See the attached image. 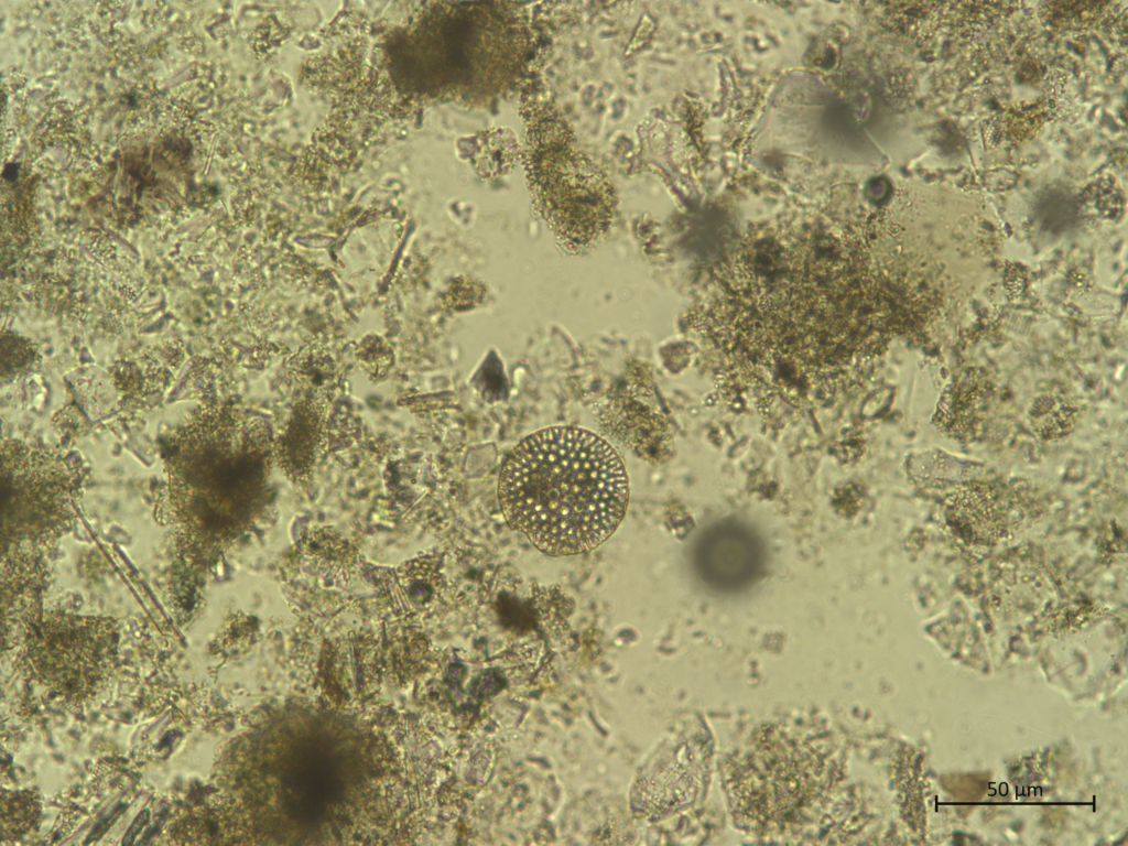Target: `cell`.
I'll use <instances>...</instances> for the list:
<instances>
[{
  "label": "cell",
  "instance_id": "obj_1",
  "mask_svg": "<svg viewBox=\"0 0 1128 846\" xmlns=\"http://www.w3.org/2000/svg\"><path fill=\"white\" fill-rule=\"evenodd\" d=\"M499 502L510 528L552 556L588 552L621 522L629 486L616 451L582 429L541 430L502 465Z\"/></svg>",
  "mask_w": 1128,
  "mask_h": 846
},
{
  "label": "cell",
  "instance_id": "obj_2",
  "mask_svg": "<svg viewBox=\"0 0 1128 846\" xmlns=\"http://www.w3.org/2000/svg\"><path fill=\"white\" fill-rule=\"evenodd\" d=\"M164 466L180 557L188 568H206L259 507L264 449L229 414L206 409L167 441Z\"/></svg>",
  "mask_w": 1128,
  "mask_h": 846
},
{
  "label": "cell",
  "instance_id": "obj_3",
  "mask_svg": "<svg viewBox=\"0 0 1128 846\" xmlns=\"http://www.w3.org/2000/svg\"><path fill=\"white\" fill-rule=\"evenodd\" d=\"M79 477L67 463L25 446L2 451V563L35 567L76 519Z\"/></svg>",
  "mask_w": 1128,
  "mask_h": 846
},
{
  "label": "cell",
  "instance_id": "obj_4",
  "mask_svg": "<svg viewBox=\"0 0 1128 846\" xmlns=\"http://www.w3.org/2000/svg\"><path fill=\"white\" fill-rule=\"evenodd\" d=\"M532 158L534 195L539 210L557 239L570 250L596 243L614 215L611 186L565 133L550 135Z\"/></svg>",
  "mask_w": 1128,
  "mask_h": 846
},
{
  "label": "cell",
  "instance_id": "obj_5",
  "mask_svg": "<svg viewBox=\"0 0 1128 846\" xmlns=\"http://www.w3.org/2000/svg\"><path fill=\"white\" fill-rule=\"evenodd\" d=\"M770 734L739 757L729 781L736 811L758 828L792 820L818 792L824 773L814 749Z\"/></svg>",
  "mask_w": 1128,
  "mask_h": 846
},
{
  "label": "cell",
  "instance_id": "obj_6",
  "mask_svg": "<svg viewBox=\"0 0 1128 846\" xmlns=\"http://www.w3.org/2000/svg\"><path fill=\"white\" fill-rule=\"evenodd\" d=\"M945 520L963 543L974 547L995 546L1009 531V505L985 482L958 487L945 501Z\"/></svg>",
  "mask_w": 1128,
  "mask_h": 846
},
{
  "label": "cell",
  "instance_id": "obj_7",
  "mask_svg": "<svg viewBox=\"0 0 1128 846\" xmlns=\"http://www.w3.org/2000/svg\"><path fill=\"white\" fill-rule=\"evenodd\" d=\"M474 164L484 177L507 173L517 161L519 148L512 131L491 129L475 140Z\"/></svg>",
  "mask_w": 1128,
  "mask_h": 846
},
{
  "label": "cell",
  "instance_id": "obj_8",
  "mask_svg": "<svg viewBox=\"0 0 1128 846\" xmlns=\"http://www.w3.org/2000/svg\"><path fill=\"white\" fill-rule=\"evenodd\" d=\"M124 809H126V806H123L122 804H119L106 817L100 820L96 824V826L94 827V829L91 831V833L89 834V836L87 837V840L85 843H88L91 839L100 838L112 826V824L120 816V814L122 812H124Z\"/></svg>",
  "mask_w": 1128,
  "mask_h": 846
},
{
  "label": "cell",
  "instance_id": "obj_9",
  "mask_svg": "<svg viewBox=\"0 0 1128 846\" xmlns=\"http://www.w3.org/2000/svg\"><path fill=\"white\" fill-rule=\"evenodd\" d=\"M149 818H150L149 810H143L142 812H140L137 815V817L134 818V821L131 823V825L128 828L127 833L124 834L123 839H122V844L123 845H131L133 843L134 838L137 837V835L141 832V829L149 822Z\"/></svg>",
  "mask_w": 1128,
  "mask_h": 846
}]
</instances>
